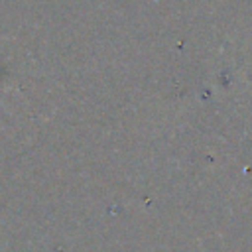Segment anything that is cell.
I'll return each instance as SVG.
<instances>
[{"instance_id": "1", "label": "cell", "mask_w": 252, "mask_h": 252, "mask_svg": "<svg viewBox=\"0 0 252 252\" xmlns=\"http://www.w3.org/2000/svg\"><path fill=\"white\" fill-rule=\"evenodd\" d=\"M0 43H2V41H0ZM0 104H2V102H0Z\"/></svg>"}]
</instances>
